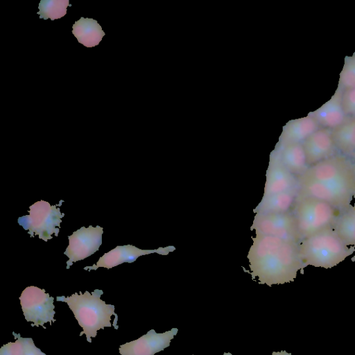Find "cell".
Returning <instances> with one entry per match:
<instances>
[{"mask_svg": "<svg viewBox=\"0 0 355 355\" xmlns=\"http://www.w3.org/2000/svg\"><path fill=\"white\" fill-rule=\"evenodd\" d=\"M254 250L252 260L255 266L252 269L261 284L271 286L293 282L297 272L304 268L296 243L265 236Z\"/></svg>", "mask_w": 355, "mask_h": 355, "instance_id": "6da1fadb", "label": "cell"}, {"mask_svg": "<svg viewBox=\"0 0 355 355\" xmlns=\"http://www.w3.org/2000/svg\"><path fill=\"white\" fill-rule=\"evenodd\" d=\"M103 294L102 290L96 289L89 293H84L80 291L79 294L75 293L71 296H58L57 301L66 302L73 312L79 325L83 329L80 334L86 335L87 340L92 343L91 338H95L97 331L105 327L112 326L111 323L112 315H115L114 324L117 321V314L114 313V306L107 304L101 299Z\"/></svg>", "mask_w": 355, "mask_h": 355, "instance_id": "7a4b0ae2", "label": "cell"}, {"mask_svg": "<svg viewBox=\"0 0 355 355\" xmlns=\"http://www.w3.org/2000/svg\"><path fill=\"white\" fill-rule=\"evenodd\" d=\"M300 258L304 266L331 268L355 252L347 245L332 226L302 239L297 244Z\"/></svg>", "mask_w": 355, "mask_h": 355, "instance_id": "3957f363", "label": "cell"}, {"mask_svg": "<svg viewBox=\"0 0 355 355\" xmlns=\"http://www.w3.org/2000/svg\"><path fill=\"white\" fill-rule=\"evenodd\" d=\"M293 209L301 240L332 226L340 214V211L325 201L299 194Z\"/></svg>", "mask_w": 355, "mask_h": 355, "instance_id": "277c9868", "label": "cell"}, {"mask_svg": "<svg viewBox=\"0 0 355 355\" xmlns=\"http://www.w3.org/2000/svg\"><path fill=\"white\" fill-rule=\"evenodd\" d=\"M298 194L325 201L343 211L355 197V170L334 180L325 182L298 180Z\"/></svg>", "mask_w": 355, "mask_h": 355, "instance_id": "5b68a950", "label": "cell"}, {"mask_svg": "<svg viewBox=\"0 0 355 355\" xmlns=\"http://www.w3.org/2000/svg\"><path fill=\"white\" fill-rule=\"evenodd\" d=\"M63 202L60 200L59 204L51 205L47 201H37L29 207L28 215L18 218V223L31 237L38 236L47 242L53 238V234L58 236L62 218L64 216L60 208Z\"/></svg>", "mask_w": 355, "mask_h": 355, "instance_id": "8992f818", "label": "cell"}, {"mask_svg": "<svg viewBox=\"0 0 355 355\" xmlns=\"http://www.w3.org/2000/svg\"><path fill=\"white\" fill-rule=\"evenodd\" d=\"M21 309L27 322H32V327L42 326L47 322H55L54 315V297L37 286L26 287L19 297Z\"/></svg>", "mask_w": 355, "mask_h": 355, "instance_id": "52a82bcc", "label": "cell"}, {"mask_svg": "<svg viewBox=\"0 0 355 355\" xmlns=\"http://www.w3.org/2000/svg\"><path fill=\"white\" fill-rule=\"evenodd\" d=\"M103 227L99 225L82 227L68 236L69 245L64 254L69 260L67 269L74 263L86 259L98 250L102 244Z\"/></svg>", "mask_w": 355, "mask_h": 355, "instance_id": "ba28073f", "label": "cell"}, {"mask_svg": "<svg viewBox=\"0 0 355 355\" xmlns=\"http://www.w3.org/2000/svg\"><path fill=\"white\" fill-rule=\"evenodd\" d=\"M355 170V162L350 156L337 153L312 166L300 176V181L325 182L338 178Z\"/></svg>", "mask_w": 355, "mask_h": 355, "instance_id": "9c48e42d", "label": "cell"}, {"mask_svg": "<svg viewBox=\"0 0 355 355\" xmlns=\"http://www.w3.org/2000/svg\"><path fill=\"white\" fill-rule=\"evenodd\" d=\"M178 328L164 333L151 329L138 339L120 345L121 355H154L170 345L171 340L178 334Z\"/></svg>", "mask_w": 355, "mask_h": 355, "instance_id": "30bf717a", "label": "cell"}, {"mask_svg": "<svg viewBox=\"0 0 355 355\" xmlns=\"http://www.w3.org/2000/svg\"><path fill=\"white\" fill-rule=\"evenodd\" d=\"M258 228L264 236L298 244L301 239L293 214L270 213L258 220Z\"/></svg>", "mask_w": 355, "mask_h": 355, "instance_id": "8fae6325", "label": "cell"}, {"mask_svg": "<svg viewBox=\"0 0 355 355\" xmlns=\"http://www.w3.org/2000/svg\"><path fill=\"white\" fill-rule=\"evenodd\" d=\"M309 166L338 153L332 137V130L320 128L302 142Z\"/></svg>", "mask_w": 355, "mask_h": 355, "instance_id": "7c38bea8", "label": "cell"}, {"mask_svg": "<svg viewBox=\"0 0 355 355\" xmlns=\"http://www.w3.org/2000/svg\"><path fill=\"white\" fill-rule=\"evenodd\" d=\"M343 92L336 89L331 98L320 107L308 114L318 123L320 128L333 130L348 118L342 106Z\"/></svg>", "mask_w": 355, "mask_h": 355, "instance_id": "4fadbf2b", "label": "cell"}, {"mask_svg": "<svg viewBox=\"0 0 355 355\" xmlns=\"http://www.w3.org/2000/svg\"><path fill=\"white\" fill-rule=\"evenodd\" d=\"M155 251L157 250H141L132 245H118L108 252L105 253L96 264L92 266H85L84 270H96L100 267L110 269L125 262L132 263L139 257Z\"/></svg>", "mask_w": 355, "mask_h": 355, "instance_id": "5bb4252c", "label": "cell"}, {"mask_svg": "<svg viewBox=\"0 0 355 355\" xmlns=\"http://www.w3.org/2000/svg\"><path fill=\"white\" fill-rule=\"evenodd\" d=\"M298 188L297 178L283 164L281 159L275 162L269 171L266 184L268 196Z\"/></svg>", "mask_w": 355, "mask_h": 355, "instance_id": "9a60e30c", "label": "cell"}, {"mask_svg": "<svg viewBox=\"0 0 355 355\" xmlns=\"http://www.w3.org/2000/svg\"><path fill=\"white\" fill-rule=\"evenodd\" d=\"M320 128L316 121L310 115L291 120L284 127L282 135L283 146L302 143Z\"/></svg>", "mask_w": 355, "mask_h": 355, "instance_id": "2e32d148", "label": "cell"}, {"mask_svg": "<svg viewBox=\"0 0 355 355\" xmlns=\"http://www.w3.org/2000/svg\"><path fill=\"white\" fill-rule=\"evenodd\" d=\"M72 28V33L78 42L86 47L98 45L105 35L100 24L92 18L81 17Z\"/></svg>", "mask_w": 355, "mask_h": 355, "instance_id": "e0dca14e", "label": "cell"}, {"mask_svg": "<svg viewBox=\"0 0 355 355\" xmlns=\"http://www.w3.org/2000/svg\"><path fill=\"white\" fill-rule=\"evenodd\" d=\"M280 159L286 168L297 178L309 167L302 143L284 146Z\"/></svg>", "mask_w": 355, "mask_h": 355, "instance_id": "ac0fdd59", "label": "cell"}, {"mask_svg": "<svg viewBox=\"0 0 355 355\" xmlns=\"http://www.w3.org/2000/svg\"><path fill=\"white\" fill-rule=\"evenodd\" d=\"M332 137L339 153L350 157L355 153V117H348L334 129Z\"/></svg>", "mask_w": 355, "mask_h": 355, "instance_id": "d6986e66", "label": "cell"}, {"mask_svg": "<svg viewBox=\"0 0 355 355\" xmlns=\"http://www.w3.org/2000/svg\"><path fill=\"white\" fill-rule=\"evenodd\" d=\"M332 227L347 245L355 247V202L338 215Z\"/></svg>", "mask_w": 355, "mask_h": 355, "instance_id": "ffe728a7", "label": "cell"}, {"mask_svg": "<svg viewBox=\"0 0 355 355\" xmlns=\"http://www.w3.org/2000/svg\"><path fill=\"white\" fill-rule=\"evenodd\" d=\"M13 335L16 340L3 345L0 355H46L35 345L31 338H22L14 332Z\"/></svg>", "mask_w": 355, "mask_h": 355, "instance_id": "44dd1931", "label": "cell"}, {"mask_svg": "<svg viewBox=\"0 0 355 355\" xmlns=\"http://www.w3.org/2000/svg\"><path fill=\"white\" fill-rule=\"evenodd\" d=\"M298 188L277 194L268 196L265 205L270 213H286L295 204Z\"/></svg>", "mask_w": 355, "mask_h": 355, "instance_id": "7402d4cb", "label": "cell"}, {"mask_svg": "<svg viewBox=\"0 0 355 355\" xmlns=\"http://www.w3.org/2000/svg\"><path fill=\"white\" fill-rule=\"evenodd\" d=\"M69 0H41L37 12L40 19H50L53 21L64 17L67 8L70 6Z\"/></svg>", "mask_w": 355, "mask_h": 355, "instance_id": "603a6c76", "label": "cell"}, {"mask_svg": "<svg viewBox=\"0 0 355 355\" xmlns=\"http://www.w3.org/2000/svg\"><path fill=\"white\" fill-rule=\"evenodd\" d=\"M355 88V51L352 56H345L340 73L337 89L343 92Z\"/></svg>", "mask_w": 355, "mask_h": 355, "instance_id": "cb8c5ba5", "label": "cell"}, {"mask_svg": "<svg viewBox=\"0 0 355 355\" xmlns=\"http://www.w3.org/2000/svg\"><path fill=\"white\" fill-rule=\"evenodd\" d=\"M342 106L347 117H355V88L343 92Z\"/></svg>", "mask_w": 355, "mask_h": 355, "instance_id": "d4e9b609", "label": "cell"}, {"mask_svg": "<svg viewBox=\"0 0 355 355\" xmlns=\"http://www.w3.org/2000/svg\"><path fill=\"white\" fill-rule=\"evenodd\" d=\"M271 355H291V353H288L284 350L280 352H273Z\"/></svg>", "mask_w": 355, "mask_h": 355, "instance_id": "484cf974", "label": "cell"}, {"mask_svg": "<svg viewBox=\"0 0 355 355\" xmlns=\"http://www.w3.org/2000/svg\"><path fill=\"white\" fill-rule=\"evenodd\" d=\"M223 355H232V354L230 352H224Z\"/></svg>", "mask_w": 355, "mask_h": 355, "instance_id": "4316f807", "label": "cell"}, {"mask_svg": "<svg viewBox=\"0 0 355 355\" xmlns=\"http://www.w3.org/2000/svg\"><path fill=\"white\" fill-rule=\"evenodd\" d=\"M352 261L355 262V255L351 258Z\"/></svg>", "mask_w": 355, "mask_h": 355, "instance_id": "83f0119b", "label": "cell"}, {"mask_svg": "<svg viewBox=\"0 0 355 355\" xmlns=\"http://www.w3.org/2000/svg\"><path fill=\"white\" fill-rule=\"evenodd\" d=\"M355 160V153L351 156Z\"/></svg>", "mask_w": 355, "mask_h": 355, "instance_id": "f1b7e54d", "label": "cell"}, {"mask_svg": "<svg viewBox=\"0 0 355 355\" xmlns=\"http://www.w3.org/2000/svg\"></svg>", "mask_w": 355, "mask_h": 355, "instance_id": "f546056e", "label": "cell"}, {"mask_svg": "<svg viewBox=\"0 0 355 355\" xmlns=\"http://www.w3.org/2000/svg\"></svg>", "mask_w": 355, "mask_h": 355, "instance_id": "4dcf8cb0", "label": "cell"}]
</instances>
